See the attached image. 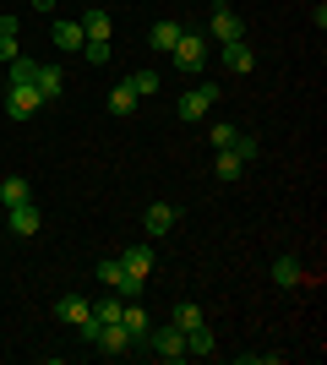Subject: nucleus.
Wrapping results in <instances>:
<instances>
[{"label": "nucleus", "mask_w": 327, "mask_h": 365, "mask_svg": "<svg viewBox=\"0 0 327 365\" xmlns=\"http://www.w3.org/2000/svg\"><path fill=\"white\" fill-rule=\"evenodd\" d=\"M170 55H175V71L180 76H197L207 66V38L202 33H180V44H175Z\"/></svg>", "instance_id": "obj_1"}, {"label": "nucleus", "mask_w": 327, "mask_h": 365, "mask_svg": "<svg viewBox=\"0 0 327 365\" xmlns=\"http://www.w3.org/2000/svg\"><path fill=\"white\" fill-rule=\"evenodd\" d=\"M142 349H153L158 360H186V333H180V327H147V344H142Z\"/></svg>", "instance_id": "obj_2"}, {"label": "nucleus", "mask_w": 327, "mask_h": 365, "mask_svg": "<svg viewBox=\"0 0 327 365\" xmlns=\"http://www.w3.org/2000/svg\"><path fill=\"white\" fill-rule=\"evenodd\" d=\"M207 38H213V44H234V38H246V22H240L229 6H213V16H207Z\"/></svg>", "instance_id": "obj_3"}, {"label": "nucleus", "mask_w": 327, "mask_h": 365, "mask_svg": "<svg viewBox=\"0 0 327 365\" xmlns=\"http://www.w3.org/2000/svg\"><path fill=\"white\" fill-rule=\"evenodd\" d=\"M218 104V88H191L186 98H180V120L186 125H197V120H207V109Z\"/></svg>", "instance_id": "obj_4"}, {"label": "nucleus", "mask_w": 327, "mask_h": 365, "mask_svg": "<svg viewBox=\"0 0 327 365\" xmlns=\"http://www.w3.org/2000/svg\"><path fill=\"white\" fill-rule=\"evenodd\" d=\"M38 104H44V98H38V88H11V93H6V115H11V120H33V115H38Z\"/></svg>", "instance_id": "obj_5"}, {"label": "nucleus", "mask_w": 327, "mask_h": 365, "mask_svg": "<svg viewBox=\"0 0 327 365\" xmlns=\"http://www.w3.org/2000/svg\"><path fill=\"white\" fill-rule=\"evenodd\" d=\"M6 224H11V235H16V240H33L44 218H38V207H33V202H22V207H6Z\"/></svg>", "instance_id": "obj_6"}, {"label": "nucleus", "mask_w": 327, "mask_h": 365, "mask_svg": "<svg viewBox=\"0 0 327 365\" xmlns=\"http://www.w3.org/2000/svg\"><path fill=\"white\" fill-rule=\"evenodd\" d=\"M120 327L131 333V344L142 349V344H147V327H153V322H147V311H142L137 300H125V311H120Z\"/></svg>", "instance_id": "obj_7"}, {"label": "nucleus", "mask_w": 327, "mask_h": 365, "mask_svg": "<svg viewBox=\"0 0 327 365\" xmlns=\"http://www.w3.org/2000/svg\"><path fill=\"white\" fill-rule=\"evenodd\" d=\"M180 33H186V28H180L175 16H158L153 28H147V44H153V49H164V55H170V49L180 44Z\"/></svg>", "instance_id": "obj_8"}, {"label": "nucleus", "mask_w": 327, "mask_h": 365, "mask_svg": "<svg viewBox=\"0 0 327 365\" xmlns=\"http://www.w3.org/2000/svg\"><path fill=\"white\" fill-rule=\"evenodd\" d=\"M137 344H131V333H125L120 322H109V327H98V354H131Z\"/></svg>", "instance_id": "obj_9"}, {"label": "nucleus", "mask_w": 327, "mask_h": 365, "mask_svg": "<svg viewBox=\"0 0 327 365\" xmlns=\"http://www.w3.org/2000/svg\"><path fill=\"white\" fill-rule=\"evenodd\" d=\"M224 66H229L234 76H246V71H256V49H251L246 38H234V44H224Z\"/></svg>", "instance_id": "obj_10"}, {"label": "nucleus", "mask_w": 327, "mask_h": 365, "mask_svg": "<svg viewBox=\"0 0 327 365\" xmlns=\"http://www.w3.org/2000/svg\"><path fill=\"white\" fill-rule=\"evenodd\" d=\"M82 22V38H88V44H109V33H115V22H109V11H88V16H77Z\"/></svg>", "instance_id": "obj_11"}, {"label": "nucleus", "mask_w": 327, "mask_h": 365, "mask_svg": "<svg viewBox=\"0 0 327 365\" xmlns=\"http://www.w3.org/2000/svg\"><path fill=\"white\" fill-rule=\"evenodd\" d=\"M120 267H125V278H142V284H147V273H153V251H147V245H131V251H120Z\"/></svg>", "instance_id": "obj_12"}, {"label": "nucleus", "mask_w": 327, "mask_h": 365, "mask_svg": "<svg viewBox=\"0 0 327 365\" xmlns=\"http://www.w3.org/2000/svg\"><path fill=\"white\" fill-rule=\"evenodd\" d=\"M33 88H38V98H61V93H66L61 66H44V61H38V71H33Z\"/></svg>", "instance_id": "obj_13"}, {"label": "nucleus", "mask_w": 327, "mask_h": 365, "mask_svg": "<svg viewBox=\"0 0 327 365\" xmlns=\"http://www.w3.org/2000/svg\"><path fill=\"white\" fill-rule=\"evenodd\" d=\"M175 218H180V213H175L170 202H153V207L142 213V229H147V235H170V229H175Z\"/></svg>", "instance_id": "obj_14"}, {"label": "nucleus", "mask_w": 327, "mask_h": 365, "mask_svg": "<svg viewBox=\"0 0 327 365\" xmlns=\"http://www.w3.org/2000/svg\"><path fill=\"white\" fill-rule=\"evenodd\" d=\"M55 317L77 327V322H88V317H93V305L82 300V294H61V300H55Z\"/></svg>", "instance_id": "obj_15"}, {"label": "nucleus", "mask_w": 327, "mask_h": 365, "mask_svg": "<svg viewBox=\"0 0 327 365\" xmlns=\"http://www.w3.org/2000/svg\"><path fill=\"white\" fill-rule=\"evenodd\" d=\"M213 175H218V180H240V175H246V158H240L234 148H218V158H213Z\"/></svg>", "instance_id": "obj_16"}, {"label": "nucleus", "mask_w": 327, "mask_h": 365, "mask_svg": "<svg viewBox=\"0 0 327 365\" xmlns=\"http://www.w3.org/2000/svg\"><path fill=\"white\" fill-rule=\"evenodd\" d=\"M300 278H306V267H300L295 257H279V262H273V284H279V289H295Z\"/></svg>", "instance_id": "obj_17"}, {"label": "nucleus", "mask_w": 327, "mask_h": 365, "mask_svg": "<svg viewBox=\"0 0 327 365\" xmlns=\"http://www.w3.org/2000/svg\"><path fill=\"white\" fill-rule=\"evenodd\" d=\"M131 109H137V88H131V82H120V88L109 93V115H115V120H125Z\"/></svg>", "instance_id": "obj_18"}, {"label": "nucleus", "mask_w": 327, "mask_h": 365, "mask_svg": "<svg viewBox=\"0 0 327 365\" xmlns=\"http://www.w3.org/2000/svg\"><path fill=\"white\" fill-rule=\"evenodd\" d=\"M0 202H6V207H22V202H33L28 180H22V175H11V180H0Z\"/></svg>", "instance_id": "obj_19"}, {"label": "nucleus", "mask_w": 327, "mask_h": 365, "mask_svg": "<svg viewBox=\"0 0 327 365\" xmlns=\"http://www.w3.org/2000/svg\"><path fill=\"white\" fill-rule=\"evenodd\" d=\"M82 22H55V49H82Z\"/></svg>", "instance_id": "obj_20"}, {"label": "nucleus", "mask_w": 327, "mask_h": 365, "mask_svg": "<svg viewBox=\"0 0 327 365\" xmlns=\"http://www.w3.org/2000/svg\"><path fill=\"white\" fill-rule=\"evenodd\" d=\"M175 327H180V333H191V327H202V305H191V300H180V305H175Z\"/></svg>", "instance_id": "obj_21"}, {"label": "nucleus", "mask_w": 327, "mask_h": 365, "mask_svg": "<svg viewBox=\"0 0 327 365\" xmlns=\"http://www.w3.org/2000/svg\"><path fill=\"white\" fill-rule=\"evenodd\" d=\"M213 349H218V344H213V333H207V322L186 333V354H213Z\"/></svg>", "instance_id": "obj_22"}, {"label": "nucleus", "mask_w": 327, "mask_h": 365, "mask_svg": "<svg viewBox=\"0 0 327 365\" xmlns=\"http://www.w3.org/2000/svg\"><path fill=\"white\" fill-rule=\"evenodd\" d=\"M229 148H234V153H240V158H246V169H251V164H256V158H262V142L251 137V131H240V137H234V142H229Z\"/></svg>", "instance_id": "obj_23"}, {"label": "nucleus", "mask_w": 327, "mask_h": 365, "mask_svg": "<svg viewBox=\"0 0 327 365\" xmlns=\"http://www.w3.org/2000/svg\"><path fill=\"white\" fill-rule=\"evenodd\" d=\"M33 71H38V61H22V55H16L11 61V88H33Z\"/></svg>", "instance_id": "obj_24"}, {"label": "nucleus", "mask_w": 327, "mask_h": 365, "mask_svg": "<svg viewBox=\"0 0 327 365\" xmlns=\"http://www.w3.org/2000/svg\"><path fill=\"white\" fill-rule=\"evenodd\" d=\"M131 88H137V98H147V93H158V71H131L125 76Z\"/></svg>", "instance_id": "obj_25"}, {"label": "nucleus", "mask_w": 327, "mask_h": 365, "mask_svg": "<svg viewBox=\"0 0 327 365\" xmlns=\"http://www.w3.org/2000/svg\"><path fill=\"white\" fill-rule=\"evenodd\" d=\"M98 278H104L109 289H120V284H125V267H120V257H115V262H98Z\"/></svg>", "instance_id": "obj_26"}, {"label": "nucleus", "mask_w": 327, "mask_h": 365, "mask_svg": "<svg viewBox=\"0 0 327 365\" xmlns=\"http://www.w3.org/2000/svg\"><path fill=\"white\" fill-rule=\"evenodd\" d=\"M234 137H240V125H229V120H218L213 131H207V142H213V148H229Z\"/></svg>", "instance_id": "obj_27"}, {"label": "nucleus", "mask_w": 327, "mask_h": 365, "mask_svg": "<svg viewBox=\"0 0 327 365\" xmlns=\"http://www.w3.org/2000/svg\"><path fill=\"white\" fill-rule=\"evenodd\" d=\"M120 311H125V300L115 294V300H98V311H93V317H98V322L109 327V322H120Z\"/></svg>", "instance_id": "obj_28"}, {"label": "nucleus", "mask_w": 327, "mask_h": 365, "mask_svg": "<svg viewBox=\"0 0 327 365\" xmlns=\"http://www.w3.org/2000/svg\"><path fill=\"white\" fill-rule=\"evenodd\" d=\"M98 327H104V322H98V317H88V322H77V333H82V344H98Z\"/></svg>", "instance_id": "obj_29"}, {"label": "nucleus", "mask_w": 327, "mask_h": 365, "mask_svg": "<svg viewBox=\"0 0 327 365\" xmlns=\"http://www.w3.org/2000/svg\"><path fill=\"white\" fill-rule=\"evenodd\" d=\"M82 55H88L93 66H104V61H109V44H82Z\"/></svg>", "instance_id": "obj_30"}, {"label": "nucleus", "mask_w": 327, "mask_h": 365, "mask_svg": "<svg viewBox=\"0 0 327 365\" xmlns=\"http://www.w3.org/2000/svg\"><path fill=\"white\" fill-rule=\"evenodd\" d=\"M33 6H38V11H55V0H33Z\"/></svg>", "instance_id": "obj_31"}]
</instances>
